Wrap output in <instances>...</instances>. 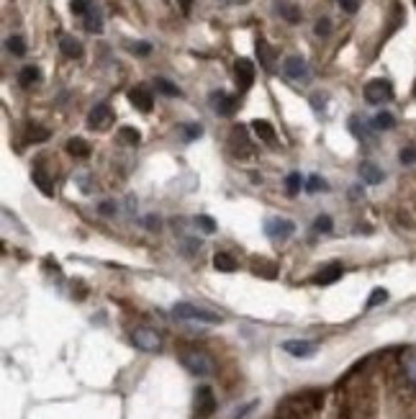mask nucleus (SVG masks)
Segmentation results:
<instances>
[{"label":"nucleus","mask_w":416,"mask_h":419,"mask_svg":"<svg viewBox=\"0 0 416 419\" xmlns=\"http://www.w3.org/2000/svg\"><path fill=\"white\" fill-rule=\"evenodd\" d=\"M175 319H183V322H203V324H221V314L211 309H203V306H196L191 301H180L173 306Z\"/></svg>","instance_id":"nucleus-1"},{"label":"nucleus","mask_w":416,"mask_h":419,"mask_svg":"<svg viewBox=\"0 0 416 419\" xmlns=\"http://www.w3.org/2000/svg\"><path fill=\"white\" fill-rule=\"evenodd\" d=\"M180 363H183L188 373L201 375V378L213 373V360L206 353H201V350H186V353L180 355Z\"/></svg>","instance_id":"nucleus-2"},{"label":"nucleus","mask_w":416,"mask_h":419,"mask_svg":"<svg viewBox=\"0 0 416 419\" xmlns=\"http://www.w3.org/2000/svg\"><path fill=\"white\" fill-rule=\"evenodd\" d=\"M131 340H134L136 348L144 350V353H160L162 350V335L152 327H136L134 332H131Z\"/></svg>","instance_id":"nucleus-3"},{"label":"nucleus","mask_w":416,"mask_h":419,"mask_svg":"<svg viewBox=\"0 0 416 419\" xmlns=\"http://www.w3.org/2000/svg\"><path fill=\"white\" fill-rule=\"evenodd\" d=\"M365 101L370 106H383L388 101H393V85L388 80L378 78V80H370L365 85Z\"/></svg>","instance_id":"nucleus-4"},{"label":"nucleus","mask_w":416,"mask_h":419,"mask_svg":"<svg viewBox=\"0 0 416 419\" xmlns=\"http://www.w3.org/2000/svg\"><path fill=\"white\" fill-rule=\"evenodd\" d=\"M283 72H285V78L295 80V83H308L311 80V70H308V62L298 54L293 57H285L283 62Z\"/></svg>","instance_id":"nucleus-5"},{"label":"nucleus","mask_w":416,"mask_h":419,"mask_svg":"<svg viewBox=\"0 0 416 419\" xmlns=\"http://www.w3.org/2000/svg\"><path fill=\"white\" fill-rule=\"evenodd\" d=\"M216 412V396L208 386L196 388V419H208Z\"/></svg>","instance_id":"nucleus-6"},{"label":"nucleus","mask_w":416,"mask_h":419,"mask_svg":"<svg viewBox=\"0 0 416 419\" xmlns=\"http://www.w3.org/2000/svg\"><path fill=\"white\" fill-rule=\"evenodd\" d=\"M234 78H237V88L239 91H250L252 83H255V65H252L247 57H239L234 62Z\"/></svg>","instance_id":"nucleus-7"},{"label":"nucleus","mask_w":416,"mask_h":419,"mask_svg":"<svg viewBox=\"0 0 416 419\" xmlns=\"http://www.w3.org/2000/svg\"><path fill=\"white\" fill-rule=\"evenodd\" d=\"M111 123H113V111H111V106L101 104V106H96V108L88 113V126H90V129L103 131V129H108Z\"/></svg>","instance_id":"nucleus-8"},{"label":"nucleus","mask_w":416,"mask_h":419,"mask_svg":"<svg viewBox=\"0 0 416 419\" xmlns=\"http://www.w3.org/2000/svg\"><path fill=\"white\" fill-rule=\"evenodd\" d=\"M128 101H131V106H134L136 111H141V113H149V111L154 108V96L149 88H144V85L131 88V91H128Z\"/></svg>","instance_id":"nucleus-9"},{"label":"nucleus","mask_w":416,"mask_h":419,"mask_svg":"<svg viewBox=\"0 0 416 419\" xmlns=\"http://www.w3.org/2000/svg\"><path fill=\"white\" fill-rule=\"evenodd\" d=\"M283 350L288 355H293V358H314L319 345L311 340H288V342H283Z\"/></svg>","instance_id":"nucleus-10"},{"label":"nucleus","mask_w":416,"mask_h":419,"mask_svg":"<svg viewBox=\"0 0 416 419\" xmlns=\"http://www.w3.org/2000/svg\"><path fill=\"white\" fill-rule=\"evenodd\" d=\"M211 106L218 116H234V111H237V98L229 96V93H224V91H218L211 96Z\"/></svg>","instance_id":"nucleus-11"},{"label":"nucleus","mask_w":416,"mask_h":419,"mask_svg":"<svg viewBox=\"0 0 416 419\" xmlns=\"http://www.w3.org/2000/svg\"><path fill=\"white\" fill-rule=\"evenodd\" d=\"M293 232H295V226H293V221H288V219H270L268 224H265V234H268L270 239H288Z\"/></svg>","instance_id":"nucleus-12"},{"label":"nucleus","mask_w":416,"mask_h":419,"mask_svg":"<svg viewBox=\"0 0 416 419\" xmlns=\"http://www.w3.org/2000/svg\"><path fill=\"white\" fill-rule=\"evenodd\" d=\"M342 273H345V268H342L340 263H332V265H327L321 273H316L314 276V283L316 286H332V283H337L342 278Z\"/></svg>","instance_id":"nucleus-13"},{"label":"nucleus","mask_w":416,"mask_h":419,"mask_svg":"<svg viewBox=\"0 0 416 419\" xmlns=\"http://www.w3.org/2000/svg\"><path fill=\"white\" fill-rule=\"evenodd\" d=\"M231 149H234V155L237 157L252 155V144L247 142V134H244L242 126H237V129L231 131Z\"/></svg>","instance_id":"nucleus-14"},{"label":"nucleus","mask_w":416,"mask_h":419,"mask_svg":"<svg viewBox=\"0 0 416 419\" xmlns=\"http://www.w3.org/2000/svg\"><path fill=\"white\" fill-rule=\"evenodd\" d=\"M255 46H257V57H260V65H263L268 72L275 70V52L270 49L268 41H265L263 36H260V39L255 41Z\"/></svg>","instance_id":"nucleus-15"},{"label":"nucleus","mask_w":416,"mask_h":419,"mask_svg":"<svg viewBox=\"0 0 416 419\" xmlns=\"http://www.w3.org/2000/svg\"><path fill=\"white\" fill-rule=\"evenodd\" d=\"M360 178L367 183V186H380L383 183V170L378 168V165H372V162H362L360 165Z\"/></svg>","instance_id":"nucleus-16"},{"label":"nucleus","mask_w":416,"mask_h":419,"mask_svg":"<svg viewBox=\"0 0 416 419\" xmlns=\"http://www.w3.org/2000/svg\"><path fill=\"white\" fill-rule=\"evenodd\" d=\"M401 370L404 375L416 386V348H409L401 353Z\"/></svg>","instance_id":"nucleus-17"},{"label":"nucleus","mask_w":416,"mask_h":419,"mask_svg":"<svg viewBox=\"0 0 416 419\" xmlns=\"http://www.w3.org/2000/svg\"><path fill=\"white\" fill-rule=\"evenodd\" d=\"M59 49H62L64 57H70V59L83 57V44H80L75 36H62V39H59Z\"/></svg>","instance_id":"nucleus-18"},{"label":"nucleus","mask_w":416,"mask_h":419,"mask_svg":"<svg viewBox=\"0 0 416 419\" xmlns=\"http://www.w3.org/2000/svg\"><path fill=\"white\" fill-rule=\"evenodd\" d=\"M85 29H88L90 34H101L103 31V14H101V8L93 6L85 14Z\"/></svg>","instance_id":"nucleus-19"},{"label":"nucleus","mask_w":416,"mask_h":419,"mask_svg":"<svg viewBox=\"0 0 416 419\" xmlns=\"http://www.w3.org/2000/svg\"><path fill=\"white\" fill-rule=\"evenodd\" d=\"M252 129H255V134L263 139V142H275V129H273V123L265 121V118H255L252 121Z\"/></svg>","instance_id":"nucleus-20"},{"label":"nucleus","mask_w":416,"mask_h":419,"mask_svg":"<svg viewBox=\"0 0 416 419\" xmlns=\"http://www.w3.org/2000/svg\"><path fill=\"white\" fill-rule=\"evenodd\" d=\"M39 80H41V70H39L36 65H29V67H24V70L19 72L21 88H31V85H36Z\"/></svg>","instance_id":"nucleus-21"},{"label":"nucleus","mask_w":416,"mask_h":419,"mask_svg":"<svg viewBox=\"0 0 416 419\" xmlns=\"http://www.w3.org/2000/svg\"><path fill=\"white\" fill-rule=\"evenodd\" d=\"M34 183H36L39 191L44 196H54V183L49 181V175L44 170H34Z\"/></svg>","instance_id":"nucleus-22"},{"label":"nucleus","mask_w":416,"mask_h":419,"mask_svg":"<svg viewBox=\"0 0 416 419\" xmlns=\"http://www.w3.org/2000/svg\"><path fill=\"white\" fill-rule=\"evenodd\" d=\"M67 152H70L72 157H88L90 155V144L85 142V139H80V136H75V139L67 142Z\"/></svg>","instance_id":"nucleus-23"},{"label":"nucleus","mask_w":416,"mask_h":419,"mask_svg":"<svg viewBox=\"0 0 416 419\" xmlns=\"http://www.w3.org/2000/svg\"><path fill=\"white\" fill-rule=\"evenodd\" d=\"M213 268L221 273H234L237 271V263L229 258V255H224V252H218V255H213Z\"/></svg>","instance_id":"nucleus-24"},{"label":"nucleus","mask_w":416,"mask_h":419,"mask_svg":"<svg viewBox=\"0 0 416 419\" xmlns=\"http://www.w3.org/2000/svg\"><path fill=\"white\" fill-rule=\"evenodd\" d=\"M278 14L288 21V24H298L301 21V11L295 6H290V3H278Z\"/></svg>","instance_id":"nucleus-25"},{"label":"nucleus","mask_w":416,"mask_h":419,"mask_svg":"<svg viewBox=\"0 0 416 419\" xmlns=\"http://www.w3.org/2000/svg\"><path fill=\"white\" fill-rule=\"evenodd\" d=\"M372 126H375V129H380V131H388V129H393V126H396V118H393V113H388V111H380L378 116L372 118Z\"/></svg>","instance_id":"nucleus-26"},{"label":"nucleus","mask_w":416,"mask_h":419,"mask_svg":"<svg viewBox=\"0 0 416 419\" xmlns=\"http://www.w3.org/2000/svg\"><path fill=\"white\" fill-rule=\"evenodd\" d=\"M26 139L29 142H46L49 139V129H44V126H36V123H31L29 126V131H26Z\"/></svg>","instance_id":"nucleus-27"},{"label":"nucleus","mask_w":416,"mask_h":419,"mask_svg":"<svg viewBox=\"0 0 416 419\" xmlns=\"http://www.w3.org/2000/svg\"><path fill=\"white\" fill-rule=\"evenodd\" d=\"M303 188V178L301 173H290L288 178H285V191H288V196H298Z\"/></svg>","instance_id":"nucleus-28"},{"label":"nucleus","mask_w":416,"mask_h":419,"mask_svg":"<svg viewBox=\"0 0 416 419\" xmlns=\"http://www.w3.org/2000/svg\"><path fill=\"white\" fill-rule=\"evenodd\" d=\"M6 46H8V52H11L13 57H24V54H26V41H24V36H11V39L6 41Z\"/></svg>","instance_id":"nucleus-29"},{"label":"nucleus","mask_w":416,"mask_h":419,"mask_svg":"<svg viewBox=\"0 0 416 419\" xmlns=\"http://www.w3.org/2000/svg\"><path fill=\"white\" fill-rule=\"evenodd\" d=\"M154 88L160 93H165V96H170V98H175V96H180V88L175 83H170V80H165V78H157L154 80Z\"/></svg>","instance_id":"nucleus-30"},{"label":"nucleus","mask_w":416,"mask_h":419,"mask_svg":"<svg viewBox=\"0 0 416 419\" xmlns=\"http://www.w3.org/2000/svg\"><path fill=\"white\" fill-rule=\"evenodd\" d=\"M118 136H121V139H123L126 144H131V147H136V144L141 142L139 129H134V126H123V129L118 131Z\"/></svg>","instance_id":"nucleus-31"},{"label":"nucleus","mask_w":416,"mask_h":419,"mask_svg":"<svg viewBox=\"0 0 416 419\" xmlns=\"http://www.w3.org/2000/svg\"><path fill=\"white\" fill-rule=\"evenodd\" d=\"M385 301H388V291H385V288H375L370 293V298H367L365 306H367V309H375V306H380V303H385Z\"/></svg>","instance_id":"nucleus-32"},{"label":"nucleus","mask_w":416,"mask_h":419,"mask_svg":"<svg viewBox=\"0 0 416 419\" xmlns=\"http://www.w3.org/2000/svg\"><path fill=\"white\" fill-rule=\"evenodd\" d=\"M201 134H203V126H201V123H186V126H183V136H186V142L201 139Z\"/></svg>","instance_id":"nucleus-33"},{"label":"nucleus","mask_w":416,"mask_h":419,"mask_svg":"<svg viewBox=\"0 0 416 419\" xmlns=\"http://www.w3.org/2000/svg\"><path fill=\"white\" fill-rule=\"evenodd\" d=\"M327 181H324V178H319V175H311V178H308L306 181V191L308 193H316V191H327Z\"/></svg>","instance_id":"nucleus-34"},{"label":"nucleus","mask_w":416,"mask_h":419,"mask_svg":"<svg viewBox=\"0 0 416 419\" xmlns=\"http://www.w3.org/2000/svg\"><path fill=\"white\" fill-rule=\"evenodd\" d=\"M332 226H334V221L329 219L327 213H321V216H316V221H314V232L327 234V232H332Z\"/></svg>","instance_id":"nucleus-35"},{"label":"nucleus","mask_w":416,"mask_h":419,"mask_svg":"<svg viewBox=\"0 0 416 419\" xmlns=\"http://www.w3.org/2000/svg\"><path fill=\"white\" fill-rule=\"evenodd\" d=\"M90 8H93V3H90V0H72V3H70V11H72V14H75V16H83V19H85V14H88Z\"/></svg>","instance_id":"nucleus-36"},{"label":"nucleus","mask_w":416,"mask_h":419,"mask_svg":"<svg viewBox=\"0 0 416 419\" xmlns=\"http://www.w3.org/2000/svg\"><path fill=\"white\" fill-rule=\"evenodd\" d=\"M196 224H198L201 229H203V232H208V234L216 232V221H213L211 216H206V213H203V216H198V219H196Z\"/></svg>","instance_id":"nucleus-37"},{"label":"nucleus","mask_w":416,"mask_h":419,"mask_svg":"<svg viewBox=\"0 0 416 419\" xmlns=\"http://www.w3.org/2000/svg\"><path fill=\"white\" fill-rule=\"evenodd\" d=\"M316 36H329V31H332V21L329 19H319L316 21Z\"/></svg>","instance_id":"nucleus-38"},{"label":"nucleus","mask_w":416,"mask_h":419,"mask_svg":"<svg viewBox=\"0 0 416 419\" xmlns=\"http://www.w3.org/2000/svg\"><path fill=\"white\" fill-rule=\"evenodd\" d=\"M131 52L139 54V57H147V54L152 52V44H147V41H136V44H131Z\"/></svg>","instance_id":"nucleus-39"},{"label":"nucleus","mask_w":416,"mask_h":419,"mask_svg":"<svg viewBox=\"0 0 416 419\" xmlns=\"http://www.w3.org/2000/svg\"><path fill=\"white\" fill-rule=\"evenodd\" d=\"M401 162H404V165H414L416 162V147L401 149Z\"/></svg>","instance_id":"nucleus-40"},{"label":"nucleus","mask_w":416,"mask_h":419,"mask_svg":"<svg viewBox=\"0 0 416 419\" xmlns=\"http://www.w3.org/2000/svg\"><path fill=\"white\" fill-rule=\"evenodd\" d=\"M340 6L345 8L347 14H357V11H360V0H340Z\"/></svg>","instance_id":"nucleus-41"},{"label":"nucleus","mask_w":416,"mask_h":419,"mask_svg":"<svg viewBox=\"0 0 416 419\" xmlns=\"http://www.w3.org/2000/svg\"><path fill=\"white\" fill-rule=\"evenodd\" d=\"M255 406H257V401H250V404H244L242 409H237V414H234V417H231V419H244V417H247V414L252 412V409H255Z\"/></svg>","instance_id":"nucleus-42"},{"label":"nucleus","mask_w":416,"mask_h":419,"mask_svg":"<svg viewBox=\"0 0 416 419\" xmlns=\"http://www.w3.org/2000/svg\"><path fill=\"white\" fill-rule=\"evenodd\" d=\"M350 129H352V134L357 136V139H362V136H365V129L360 126V118H350Z\"/></svg>","instance_id":"nucleus-43"},{"label":"nucleus","mask_w":416,"mask_h":419,"mask_svg":"<svg viewBox=\"0 0 416 419\" xmlns=\"http://www.w3.org/2000/svg\"><path fill=\"white\" fill-rule=\"evenodd\" d=\"M180 3V8H183V14H191V8H193V0H178Z\"/></svg>","instance_id":"nucleus-44"},{"label":"nucleus","mask_w":416,"mask_h":419,"mask_svg":"<svg viewBox=\"0 0 416 419\" xmlns=\"http://www.w3.org/2000/svg\"><path fill=\"white\" fill-rule=\"evenodd\" d=\"M101 211L103 213H113L116 208H113V203H101Z\"/></svg>","instance_id":"nucleus-45"},{"label":"nucleus","mask_w":416,"mask_h":419,"mask_svg":"<svg viewBox=\"0 0 416 419\" xmlns=\"http://www.w3.org/2000/svg\"><path fill=\"white\" fill-rule=\"evenodd\" d=\"M414 6H416V0H414Z\"/></svg>","instance_id":"nucleus-46"}]
</instances>
